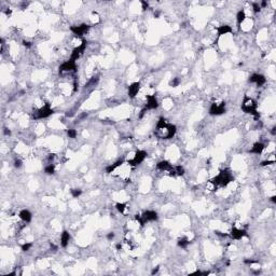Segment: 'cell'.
Masks as SVG:
<instances>
[{
	"label": "cell",
	"mask_w": 276,
	"mask_h": 276,
	"mask_svg": "<svg viewBox=\"0 0 276 276\" xmlns=\"http://www.w3.org/2000/svg\"><path fill=\"white\" fill-rule=\"evenodd\" d=\"M32 243H25V244L22 245V250H23V251H28L29 249L32 248Z\"/></svg>",
	"instance_id": "23"
},
{
	"label": "cell",
	"mask_w": 276,
	"mask_h": 276,
	"mask_svg": "<svg viewBox=\"0 0 276 276\" xmlns=\"http://www.w3.org/2000/svg\"><path fill=\"white\" fill-rule=\"evenodd\" d=\"M217 34L218 36H222V35H227L229 32H232V28H231L229 25H222V26H219L216 28Z\"/></svg>",
	"instance_id": "13"
},
{
	"label": "cell",
	"mask_w": 276,
	"mask_h": 276,
	"mask_svg": "<svg viewBox=\"0 0 276 276\" xmlns=\"http://www.w3.org/2000/svg\"><path fill=\"white\" fill-rule=\"evenodd\" d=\"M46 173L49 174V175H52V174H54V172H55V166H54V164H49L48 166L46 167Z\"/></svg>",
	"instance_id": "20"
},
{
	"label": "cell",
	"mask_w": 276,
	"mask_h": 276,
	"mask_svg": "<svg viewBox=\"0 0 276 276\" xmlns=\"http://www.w3.org/2000/svg\"><path fill=\"white\" fill-rule=\"evenodd\" d=\"M242 109L244 110V112L252 114V116L256 118L260 117V114L257 112V106H256L255 102L252 100V98L248 97V96H245L243 105H242Z\"/></svg>",
	"instance_id": "1"
},
{
	"label": "cell",
	"mask_w": 276,
	"mask_h": 276,
	"mask_svg": "<svg viewBox=\"0 0 276 276\" xmlns=\"http://www.w3.org/2000/svg\"><path fill=\"white\" fill-rule=\"evenodd\" d=\"M170 84L172 85V86H174V88H176V86H177V85L179 84V80H178V79H176V78L173 79V80L170 81Z\"/></svg>",
	"instance_id": "26"
},
{
	"label": "cell",
	"mask_w": 276,
	"mask_h": 276,
	"mask_svg": "<svg viewBox=\"0 0 276 276\" xmlns=\"http://www.w3.org/2000/svg\"><path fill=\"white\" fill-rule=\"evenodd\" d=\"M82 193L81 190H79V189H72L71 190V194H72V196L74 198H78V196H80Z\"/></svg>",
	"instance_id": "24"
},
{
	"label": "cell",
	"mask_w": 276,
	"mask_h": 276,
	"mask_svg": "<svg viewBox=\"0 0 276 276\" xmlns=\"http://www.w3.org/2000/svg\"><path fill=\"white\" fill-rule=\"evenodd\" d=\"M146 156H147V152L146 151H142V150H138L137 152L135 153L133 160H130L128 161V164L132 165V166H136V165H139L140 163H142L145 161Z\"/></svg>",
	"instance_id": "3"
},
{
	"label": "cell",
	"mask_w": 276,
	"mask_h": 276,
	"mask_svg": "<svg viewBox=\"0 0 276 276\" xmlns=\"http://www.w3.org/2000/svg\"><path fill=\"white\" fill-rule=\"evenodd\" d=\"M107 237H108V240H112V238L114 237V233L111 232V233H109L108 235H107Z\"/></svg>",
	"instance_id": "30"
},
{
	"label": "cell",
	"mask_w": 276,
	"mask_h": 276,
	"mask_svg": "<svg viewBox=\"0 0 276 276\" xmlns=\"http://www.w3.org/2000/svg\"><path fill=\"white\" fill-rule=\"evenodd\" d=\"M116 207H117L118 212L123 214V212H125V209H126V204H124V203H118L117 205H116Z\"/></svg>",
	"instance_id": "19"
},
{
	"label": "cell",
	"mask_w": 276,
	"mask_h": 276,
	"mask_svg": "<svg viewBox=\"0 0 276 276\" xmlns=\"http://www.w3.org/2000/svg\"><path fill=\"white\" fill-rule=\"evenodd\" d=\"M245 18H246V13H245L244 10H241L238 11V13H237L236 15V21H237V24L241 25L243 22L245 21Z\"/></svg>",
	"instance_id": "17"
},
{
	"label": "cell",
	"mask_w": 276,
	"mask_h": 276,
	"mask_svg": "<svg viewBox=\"0 0 276 276\" xmlns=\"http://www.w3.org/2000/svg\"><path fill=\"white\" fill-rule=\"evenodd\" d=\"M147 104H146V109H156L158 108L159 104L156 98V95H147Z\"/></svg>",
	"instance_id": "9"
},
{
	"label": "cell",
	"mask_w": 276,
	"mask_h": 276,
	"mask_svg": "<svg viewBox=\"0 0 276 276\" xmlns=\"http://www.w3.org/2000/svg\"><path fill=\"white\" fill-rule=\"evenodd\" d=\"M67 134H68V136H69V138H76V137H77V131H76V130H74V128L68 130Z\"/></svg>",
	"instance_id": "22"
},
{
	"label": "cell",
	"mask_w": 276,
	"mask_h": 276,
	"mask_svg": "<svg viewBox=\"0 0 276 276\" xmlns=\"http://www.w3.org/2000/svg\"><path fill=\"white\" fill-rule=\"evenodd\" d=\"M60 74H63V72H76L77 71V65H76V62H74V60H66L65 63H63V64L60 65Z\"/></svg>",
	"instance_id": "4"
},
{
	"label": "cell",
	"mask_w": 276,
	"mask_h": 276,
	"mask_svg": "<svg viewBox=\"0 0 276 276\" xmlns=\"http://www.w3.org/2000/svg\"><path fill=\"white\" fill-rule=\"evenodd\" d=\"M52 113H53V109L51 108V106H50L49 104H46V105L43 107H41L40 109L36 110L35 113H34V118H35L36 120H38V119H44V118L50 117Z\"/></svg>",
	"instance_id": "2"
},
{
	"label": "cell",
	"mask_w": 276,
	"mask_h": 276,
	"mask_svg": "<svg viewBox=\"0 0 276 276\" xmlns=\"http://www.w3.org/2000/svg\"><path fill=\"white\" fill-rule=\"evenodd\" d=\"M175 173H176V175H178V176H182V175L184 174V167L180 166V165H178V166H175Z\"/></svg>",
	"instance_id": "21"
},
{
	"label": "cell",
	"mask_w": 276,
	"mask_h": 276,
	"mask_svg": "<svg viewBox=\"0 0 276 276\" xmlns=\"http://www.w3.org/2000/svg\"><path fill=\"white\" fill-rule=\"evenodd\" d=\"M189 240L188 238H181V240H179V242H178V246L179 247H181V248H187L188 247V245H189Z\"/></svg>",
	"instance_id": "18"
},
{
	"label": "cell",
	"mask_w": 276,
	"mask_h": 276,
	"mask_svg": "<svg viewBox=\"0 0 276 276\" xmlns=\"http://www.w3.org/2000/svg\"><path fill=\"white\" fill-rule=\"evenodd\" d=\"M246 235H247L246 231L237 229V228H233L232 231H231V236H232V238H234V240H242V238L244 236H246Z\"/></svg>",
	"instance_id": "10"
},
{
	"label": "cell",
	"mask_w": 276,
	"mask_h": 276,
	"mask_svg": "<svg viewBox=\"0 0 276 276\" xmlns=\"http://www.w3.org/2000/svg\"><path fill=\"white\" fill-rule=\"evenodd\" d=\"M271 164H274V161H264L261 163V166H266V165H271Z\"/></svg>",
	"instance_id": "28"
},
{
	"label": "cell",
	"mask_w": 276,
	"mask_h": 276,
	"mask_svg": "<svg viewBox=\"0 0 276 276\" xmlns=\"http://www.w3.org/2000/svg\"><path fill=\"white\" fill-rule=\"evenodd\" d=\"M123 164V161L121 160V161H118V162H116L114 164H111V165H109V166L106 168V172L107 173H112V172H114L116 170V168H118L119 166H121Z\"/></svg>",
	"instance_id": "16"
},
{
	"label": "cell",
	"mask_w": 276,
	"mask_h": 276,
	"mask_svg": "<svg viewBox=\"0 0 276 276\" xmlns=\"http://www.w3.org/2000/svg\"><path fill=\"white\" fill-rule=\"evenodd\" d=\"M264 148H265V146L263 145L262 142H256L254 147L251 148V150H250V152L255 153V154H261L262 151L264 150Z\"/></svg>",
	"instance_id": "14"
},
{
	"label": "cell",
	"mask_w": 276,
	"mask_h": 276,
	"mask_svg": "<svg viewBox=\"0 0 276 276\" xmlns=\"http://www.w3.org/2000/svg\"><path fill=\"white\" fill-rule=\"evenodd\" d=\"M139 89H140V83L139 82H136V83H133V84L128 88V95L130 97H135L137 95L138 92H139Z\"/></svg>",
	"instance_id": "11"
},
{
	"label": "cell",
	"mask_w": 276,
	"mask_h": 276,
	"mask_svg": "<svg viewBox=\"0 0 276 276\" xmlns=\"http://www.w3.org/2000/svg\"><path fill=\"white\" fill-rule=\"evenodd\" d=\"M90 26L86 24H82V25H79V26H72L71 27V32H74V35L77 36H83L84 34H86L88 32V30H89Z\"/></svg>",
	"instance_id": "7"
},
{
	"label": "cell",
	"mask_w": 276,
	"mask_h": 276,
	"mask_svg": "<svg viewBox=\"0 0 276 276\" xmlns=\"http://www.w3.org/2000/svg\"><path fill=\"white\" fill-rule=\"evenodd\" d=\"M223 112H226V104L224 103H214L212 104V106L209 108V113L212 116H219V114H222Z\"/></svg>",
	"instance_id": "6"
},
{
	"label": "cell",
	"mask_w": 276,
	"mask_h": 276,
	"mask_svg": "<svg viewBox=\"0 0 276 276\" xmlns=\"http://www.w3.org/2000/svg\"><path fill=\"white\" fill-rule=\"evenodd\" d=\"M271 201H272L273 203H276V198H275V196H272V198H271Z\"/></svg>",
	"instance_id": "32"
},
{
	"label": "cell",
	"mask_w": 276,
	"mask_h": 276,
	"mask_svg": "<svg viewBox=\"0 0 276 276\" xmlns=\"http://www.w3.org/2000/svg\"><path fill=\"white\" fill-rule=\"evenodd\" d=\"M158 271H159V268H156V269H153L152 274H156V273H158Z\"/></svg>",
	"instance_id": "31"
},
{
	"label": "cell",
	"mask_w": 276,
	"mask_h": 276,
	"mask_svg": "<svg viewBox=\"0 0 276 276\" xmlns=\"http://www.w3.org/2000/svg\"><path fill=\"white\" fill-rule=\"evenodd\" d=\"M85 48H86V41H85V40H82L81 44H79L78 46H76V48L74 49L72 53H71L70 60H74V62H76V60H77L79 57H80V55H81V54L84 52Z\"/></svg>",
	"instance_id": "5"
},
{
	"label": "cell",
	"mask_w": 276,
	"mask_h": 276,
	"mask_svg": "<svg viewBox=\"0 0 276 276\" xmlns=\"http://www.w3.org/2000/svg\"><path fill=\"white\" fill-rule=\"evenodd\" d=\"M14 166L16 167V168H20V167L22 166V161H21V160H15Z\"/></svg>",
	"instance_id": "27"
},
{
	"label": "cell",
	"mask_w": 276,
	"mask_h": 276,
	"mask_svg": "<svg viewBox=\"0 0 276 276\" xmlns=\"http://www.w3.org/2000/svg\"><path fill=\"white\" fill-rule=\"evenodd\" d=\"M18 216H20L22 221H24L25 223H28L32 221V214H30V212L27 210V209H23V210L20 212Z\"/></svg>",
	"instance_id": "12"
},
{
	"label": "cell",
	"mask_w": 276,
	"mask_h": 276,
	"mask_svg": "<svg viewBox=\"0 0 276 276\" xmlns=\"http://www.w3.org/2000/svg\"><path fill=\"white\" fill-rule=\"evenodd\" d=\"M249 82L255 83L257 86H262V85L266 82V79H265V77L262 76V74H252L251 77L249 78Z\"/></svg>",
	"instance_id": "8"
},
{
	"label": "cell",
	"mask_w": 276,
	"mask_h": 276,
	"mask_svg": "<svg viewBox=\"0 0 276 276\" xmlns=\"http://www.w3.org/2000/svg\"><path fill=\"white\" fill-rule=\"evenodd\" d=\"M142 9H144V10H147V9H149V4H148V2H146V1H142Z\"/></svg>",
	"instance_id": "29"
},
{
	"label": "cell",
	"mask_w": 276,
	"mask_h": 276,
	"mask_svg": "<svg viewBox=\"0 0 276 276\" xmlns=\"http://www.w3.org/2000/svg\"><path fill=\"white\" fill-rule=\"evenodd\" d=\"M69 240H70L69 233H68L67 231L63 232L62 235H60V244H62V246H63V247H67L68 243H69Z\"/></svg>",
	"instance_id": "15"
},
{
	"label": "cell",
	"mask_w": 276,
	"mask_h": 276,
	"mask_svg": "<svg viewBox=\"0 0 276 276\" xmlns=\"http://www.w3.org/2000/svg\"><path fill=\"white\" fill-rule=\"evenodd\" d=\"M252 9H254V12H255V13H258V12H260V10H261V8H260V4H252Z\"/></svg>",
	"instance_id": "25"
}]
</instances>
